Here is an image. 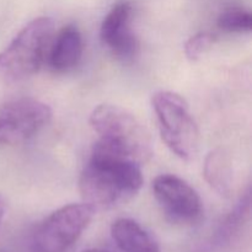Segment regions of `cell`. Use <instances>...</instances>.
I'll return each mask as SVG.
<instances>
[{"instance_id":"ba28073f","label":"cell","mask_w":252,"mask_h":252,"mask_svg":"<svg viewBox=\"0 0 252 252\" xmlns=\"http://www.w3.org/2000/svg\"><path fill=\"white\" fill-rule=\"evenodd\" d=\"M132 5L121 1L108 11L100 27L102 44L121 61H129L138 51V39L132 29Z\"/></svg>"},{"instance_id":"9a60e30c","label":"cell","mask_w":252,"mask_h":252,"mask_svg":"<svg viewBox=\"0 0 252 252\" xmlns=\"http://www.w3.org/2000/svg\"><path fill=\"white\" fill-rule=\"evenodd\" d=\"M5 211H6V204H5V199H4V197L0 194V225H1V221H2V219H4Z\"/></svg>"},{"instance_id":"5b68a950","label":"cell","mask_w":252,"mask_h":252,"mask_svg":"<svg viewBox=\"0 0 252 252\" xmlns=\"http://www.w3.org/2000/svg\"><path fill=\"white\" fill-rule=\"evenodd\" d=\"M86 203H71L49 214L30 239L37 252H66L76 243L95 214Z\"/></svg>"},{"instance_id":"8992f818","label":"cell","mask_w":252,"mask_h":252,"mask_svg":"<svg viewBox=\"0 0 252 252\" xmlns=\"http://www.w3.org/2000/svg\"><path fill=\"white\" fill-rule=\"evenodd\" d=\"M52 118L47 103L32 97H20L0 105V145L27 142L43 129Z\"/></svg>"},{"instance_id":"52a82bcc","label":"cell","mask_w":252,"mask_h":252,"mask_svg":"<svg viewBox=\"0 0 252 252\" xmlns=\"http://www.w3.org/2000/svg\"><path fill=\"white\" fill-rule=\"evenodd\" d=\"M153 193L165 216L182 225H194L203 217V202L198 192L181 177L162 174L155 177Z\"/></svg>"},{"instance_id":"5bb4252c","label":"cell","mask_w":252,"mask_h":252,"mask_svg":"<svg viewBox=\"0 0 252 252\" xmlns=\"http://www.w3.org/2000/svg\"><path fill=\"white\" fill-rule=\"evenodd\" d=\"M11 252H37V251L34 250L31 240H29V243L26 244V246H21V248L14 249V250H11Z\"/></svg>"},{"instance_id":"7c38bea8","label":"cell","mask_w":252,"mask_h":252,"mask_svg":"<svg viewBox=\"0 0 252 252\" xmlns=\"http://www.w3.org/2000/svg\"><path fill=\"white\" fill-rule=\"evenodd\" d=\"M218 26L226 32L246 33L252 29V15L239 7L228 9L219 15Z\"/></svg>"},{"instance_id":"277c9868","label":"cell","mask_w":252,"mask_h":252,"mask_svg":"<svg viewBox=\"0 0 252 252\" xmlns=\"http://www.w3.org/2000/svg\"><path fill=\"white\" fill-rule=\"evenodd\" d=\"M162 142L181 160L189 161L198 152L199 130L186 100L174 91H158L152 97Z\"/></svg>"},{"instance_id":"3957f363","label":"cell","mask_w":252,"mask_h":252,"mask_svg":"<svg viewBox=\"0 0 252 252\" xmlns=\"http://www.w3.org/2000/svg\"><path fill=\"white\" fill-rule=\"evenodd\" d=\"M53 32L49 17L30 21L0 52V83H15L37 73L48 56Z\"/></svg>"},{"instance_id":"30bf717a","label":"cell","mask_w":252,"mask_h":252,"mask_svg":"<svg viewBox=\"0 0 252 252\" xmlns=\"http://www.w3.org/2000/svg\"><path fill=\"white\" fill-rule=\"evenodd\" d=\"M111 235L122 252H160L152 234L130 218H120L113 221Z\"/></svg>"},{"instance_id":"7a4b0ae2","label":"cell","mask_w":252,"mask_h":252,"mask_svg":"<svg viewBox=\"0 0 252 252\" xmlns=\"http://www.w3.org/2000/svg\"><path fill=\"white\" fill-rule=\"evenodd\" d=\"M91 128L98 135V143L106 149L145 164L153 155L150 133L133 113L126 108L103 103L94 108L89 118Z\"/></svg>"},{"instance_id":"9c48e42d","label":"cell","mask_w":252,"mask_h":252,"mask_svg":"<svg viewBox=\"0 0 252 252\" xmlns=\"http://www.w3.org/2000/svg\"><path fill=\"white\" fill-rule=\"evenodd\" d=\"M83 36L74 25H68L52 39L48 51L49 66L57 73H66L75 68L83 56Z\"/></svg>"},{"instance_id":"8fae6325","label":"cell","mask_w":252,"mask_h":252,"mask_svg":"<svg viewBox=\"0 0 252 252\" xmlns=\"http://www.w3.org/2000/svg\"><path fill=\"white\" fill-rule=\"evenodd\" d=\"M203 175L209 186L217 193L223 197H230L234 186L233 164L225 150L214 149L207 155Z\"/></svg>"},{"instance_id":"6da1fadb","label":"cell","mask_w":252,"mask_h":252,"mask_svg":"<svg viewBox=\"0 0 252 252\" xmlns=\"http://www.w3.org/2000/svg\"><path fill=\"white\" fill-rule=\"evenodd\" d=\"M142 165L95 143L88 164L79 177L84 203L94 209H108L126 203L143 186Z\"/></svg>"},{"instance_id":"2e32d148","label":"cell","mask_w":252,"mask_h":252,"mask_svg":"<svg viewBox=\"0 0 252 252\" xmlns=\"http://www.w3.org/2000/svg\"><path fill=\"white\" fill-rule=\"evenodd\" d=\"M84 252H112L108 250H102V249H90V250H86Z\"/></svg>"},{"instance_id":"4fadbf2b","label":"cell","mask_w":252,"mask_h":252,"mask_svg":"<svg viewBox=\"0 0 252 252\" xmlns=\"http://www.w3.org/2000/svg\"><path fill=\"white\" fill-rule=\"evenodd\" d=\"M213 43V37L208 32H198L189 37L185 43V54L192 62H196L206 53Z\"/></svg>"}]
</instances>
